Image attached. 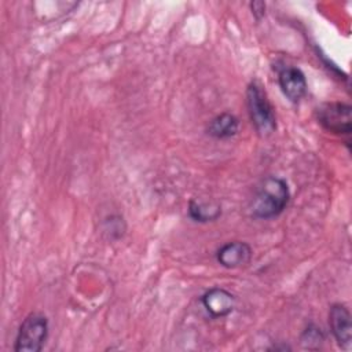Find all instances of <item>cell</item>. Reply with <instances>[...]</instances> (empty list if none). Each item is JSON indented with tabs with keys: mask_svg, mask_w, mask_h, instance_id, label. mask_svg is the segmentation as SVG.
<instances>
[{
	"mask_svg": "<svg viewBox=\"0 0 352 352\" xmlns=\"http://www.w3.org/2000/svg\"><path fill=\"white\" fill-rule=\"evenodd\" d=\"M246 104L252 124L258 135L268 136L276 129L274 107L261 84L253 81L246 89Z\"/></svg>",
	"mask_w": 352,
	"mask_h": 352,
	"instance_id": "2",
	"label": "cell"
},
{
	"mask_svg": "<svg viewBox=\"0 0 352 352\" xmlns=\"http://www.w3.org/2000/svg\"><path fill=\"white\" fill-rule=\"evenodd\" d=\"M201 302L210 316L223 318L232 312L235 307V297L226 289L213 287L201 297Z\"/></svg>",
	"mask_w": 352,
	"mask_h": 352,
	"instance_id": "7",
	"label": "cell"
},
{
	"mask_svg": "<svg viewBox=\"0 0 352 352\" xmlns=\"http://www.w3.org/2000/svg\"><path fill=\"white\" fill-rule=\"evenodd\" d=\"M329 324L337 344L348 351L352 344L351 312L344 304H334L329 312Z\"/></svg>",
	"mask_w": 352,
	"mask_h": 352,
	"instance_id": "5",
	"label": "cell"
},
{
	"mask_svg": "<svg viewBox=\"0 0 352 352\" xmlns=\"http://www.w3.org/2000/svg\"><path fill=\"white\" fill-rule=\"evenodd\" d=\"M221 210L217 204H209V202H197V201H190L188 205V214L192 220L199 221V223H206L216 220L220 216Z\"/></svg>",
	"mask_w": 352,
	"mask_h": 352,
	"instance_id": "10",
	"label": "cell"
},
{
	"mask_svg": "<svg viewBox=\"0 0 352 352\" xmlns=\"http://www.w3.org/2000/svg\"><path fill=\"white\" fill-rule=\"evenodd\" d=\"M48 337V320L40 312L29 314L19 326L14 349L16 352H38Z\"/></svg>",
	"mask_w": 352,
	"mask_h": 352,
	"instance_id": "3",
	"label": "cell"
},
{
	"mask_svg": "<svg viewBox=\"0 0 352 352\" xmlns=\"http://www.w3.org/2000/svg\"><path fill=\"white\" fill-rule=\"evenodd\" d=\"M318 121L329 132L337 135H349L352 129L351 106L341 102L323 103L318 107Z\"/></svg>",
	"mask_w": 352,
	"mask_h": 352,
	"instance_id": "4",
	"label": "cell"
},
{
	"mask_svg": "<svg viewBox=\"0 0 352 352\" xmlns=\"http://www.w3.org/2000/svg\"><path fill=\"white\" fill-rule=\"evenodd\" d=\"M216 258L220 265L226 268H238L246 265L252 258V248L242 241H232L223 245L217 253Z\"/></svg>",
	"mask_w": 352,
	"mask_h": 352,
	"instance_id": "8",
	"label": "cell"
},
{
	"mask_svg": "<svg viewBox=\"0 0 352 352\" xmlns=\"http://www.w3.org/2000/svg\"><path fill=\"white\" fill-rule=\"evenodd\" d=\"M290 191L287 183L276 176H268L257 186L250 210L256 219H272L279 216L287 206Z\"/></svg>",
	"mask_w": 352,
	"mask_h": 352,
	"instance_id": "1",
	"label": "cell"
},
{
	"mask_svg": "<svg viewBox=\"0 0 352 352\" xmlns=\"http://www.w3.org/2000/svg\"><path fill=\"white\" fill-rule=\"evenodd\" d=\"M279 87L285 96L293 102H300L307 92V80L304 73L298 67L286 66L279 72L278 76Z\"/></svg>",
	"mask_w": 352,
	"mask_h": 352,
	"instance_id": "6",
	"label": "cell"
},
{
	"mask_svg": "<svg viewBox=\"0 0 352 352\" xmlns=\"http://www.w3.org/2000/svg\"><path fill=\"white\" fill-rule=\"evenodd\" d=\"M239 121L234 114L221 113L210 120L208 125V133L216 139H227L236 135Z\"/></svg>",
	"mask_w": 352,
	"mask_h": 352,
	"instance_id": "9",
	"label": "cell"
}]
</instances>
